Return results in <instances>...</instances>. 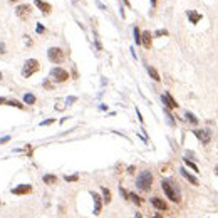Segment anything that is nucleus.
Wrapping results in <instances>:
<instances>
[{"mask_svg": "<svg viewBox=\"0 0 218 218\" xmlns=\"http://www.w3.org/2000/svg\"><path fill=\"white\" fill-rule=\"evenodd\" d=\"M179 171H181V176L185 178V179H188V181L191 183V185H195V186H198V185H200V183H198V179L195 178V176H191V175H190L188 171L185 170V168H181V170H179Z\"/></svg>", "mask_w": 218, "mask_h": 218, "instance_id": "4468645a", "label": "nucleus"}, {"mask_svg": "<svg viewBox=\"0 0 218 218\" xmlns=\"http://www.w3.org/2000/svg\"><path fill=\"white\" fill-rule=\"evenodd\" d=\"M10 2H17V0H10Z\"/></svg>", "mask_w": 218, "mask_h": 218, "instance_id": "f704fd0d", "label": "nucleus"}, {"mask_svg": "<svg viewBox=\"0 0 218 218\" xmlns=\"http://www.w3.org/2000/svg\"><path fill=\"white\" fill-rule=\"evenodd\" d=\"M185 117L190 121V123H193V124H198V117L195 116V114H191V113H185Z\"/></svg>", "mask_w": 218, "mask_h": 218, "instance_id": "412c9836", "label": "nucleus"}, {"mask_svg": "<svg viewBox=\"0 0 218 218\" xmlns=\"http://www.w3.org/2000/svg\"><path fill=\"white\" fill-rule=\"evenodd\" d=\"M151 40H153V37H151V32H148V30H144L143 34H141V44L144 45L146 49H150L151 47Z\"/></svg>", "mask_w": 218, "mask_h": 218, "instance_id": "ddd939ff", "label": "nucleus"}, {"mask_svg": "<svg viewBox=\"0 0 218 218\" xmlns=\"http://www.w3.org/2000/svg\"><path fill=\"white\" fill-rule=\"evenodd\" d=\"M24 102L25 104H35V96L34 94H25L24 96Z\"/></svg>", "mask_w": 218, "mask_h": 218, "instance_id": "6ab92c4d", "label": "nucleus"}, {"mask_svg": "<svg viewBox=\"0 0 218 218\" xmlns=\"http://www.w3.org/2000/svg\"><path fill=\"white\" fill-rule=\"evenodd\" d=\"M39 69H40L39 60H35V59H29L27 62L24 64V69H22V76H24V77H30V76L35 74Z\"/></svg>", "mask_w": 218, "mask_h": 218, "instance_id": "7ed1b4c3", "label": "nucleus"}, {"mask_svg": "<svg viewBox=\"0 0 218 218\" xmlns=\"http://www.w3.org/2000/svg\"><path fill=\"white\" fill-rule=\"evenodd\" d=\"M159 35H168V32L166 30H158V32H156V37H159Z\"/></svg>", "mask_w": 218, "mask_h": 218, "instance_id": "bb28decb", "label": "nucleus"}, {"mask_svg": "<svg viewBox=\"0 0 218 218\" xmlns=\"http://www.w3.org/2000/svg\"><path fill=\"white\" fill-rule=\"evenodd\" d=\"M30 191H32V186L30 185H20V186H17V188H14L12 193L14 195H29Z\"/></svg>", "mask_w": 218, "mask_h": 218, "instance_id": "9b49d317", "label": "nucleus"}, {"mask_svg": "<svg viewBox=\"0 0 218 218\" xmlns=\"http://www.w3.org/2000/svg\"><path fill=\"white\" fill-rule=\"evenodd\" d=\"M7 106H12V108H19V109H24V104H20L19 101H5Z\"/></svg>", "mask_w": 218, "mask_h": 218, "instance_id": "4be33fe9", "label": "nucleus"}, {"mask_svg": "<svg viewBox=\"0 0 218 218\" xmlns=\"http://www.w3.org/2000/svg\"><path fill=\"white\" fill-rule=\"evenodd\" d=\"M44 87H47V89H52V84L49 82V81H45V82H44Z\"/></svg>", "mask_w": 218, "mask_h": 218, "instance_id": "c85d7f7f", "label": "nucleus"}, {"mask_svg": "<svg viewBox=\"0 0 218 218\" xmlns=\"http://www.w3.org/2000/svg\"><path fill=\"white\" fill-rule=\"evenodd\" d=\"M102 198H104V203H111V191L108 188H102Z\"/></svg>", "mask_w": 218, "mask_h": 218, "instance_id": "aec40b11", "label": "nucleus"}, {"mask_svg": "<svg viewBox=\"0 0 218 218\" xmlns=\"http://www.w3.org/2000/svg\"><path fill=\"white\" fill-rule=\"evenodd\" d=\"M2 77H3V76H2V72H0V81H2Z\"/></svg>", "mask_w": 218, "mask_h": 218, "instance_id": "72a5a7b5", "label": "nucleus"}, {"mask_svg": "<svg viewBox=\"0 0 218 218\" xmlns=\"http://www.w3.org/2000/svg\"><path fill=\"white\" fill-rule=\"evenodd\" d=\"M161 188H163V191H164V195H166V196L170 198L173 203H179V201H181V193H179L178 186L175 185V183H171V181H163V183H161Z\"/></svg>", "mask_w": 218, "mask_h": 218, "instance_id": "f257e3e1", "label": "nucleus"}, {"mask_svg": "<svg viewBox=\"0 0 218 218\" xmlns=\"http://www.w3.org/2000/svg\"><path fill=\"white\" fill-rule=\"evenodd\" d=\"M161 99H163V102H164V104L168 106V108H171V109H176V108H178L176 101H175V99L171 97V94H170V93H166V94H164Z\"/></svg>", "mask_w": 218, "mask_h": 218, "instance_id": "f8f14e48", "label": "nucleus"}, {"mask_svg": "<svg viewBox=\"0 0 218 218\" xmlns=\"http://www.w3.org/2000/svg\"><path fill=\"white\" fill-rule=\"evenodd\" d=\"M151 205L154 206V208L161 210V212H166V210H168L166 201H163L161 198H158V196H153V198H151Z\"/></svg>", "mask_w": 218, "mask_h": 218, "instance_id": "1a4fd4ad", "label": "nucleus"}, {"mask_svg": "<svg viewBox=\"0 0 218 218\" xmlns=\"http://www.w3.org/2000/svg\"><path fill=\"white\" fill-rule=\"evenodd\" d=\"M188 19H190L191 24H198V22L201 20V14H198V12H188Z\"/></svg>", "mask_w": 218, "mask_h": 218, "instance_id": "2eb2a0df", "label": "nucleus"}, {"mask_svg": "<svg viewBox=\"0 0 218 218\" xmlns=\"http://www.w3.org/2000/svg\"><path fill=\"white\" fill-rule=\"evenodd\" d=\"M15 12H17L19 19H22V20H27V19L30 17V14H32V7H30V5H25V3H24V5H19Z\"/></svg>", "mask_w": 218, "mask_h": 218, "instance_id": "0eeeda50", "label": "nucleus"}, {"mask_svg": "<svg viewBox=\"0 0 218 218\" xmlns=\"http://www.w3.org/2000/svg\"><path fill=\"white\" fill-rule=\"evenodd\" d=\"M146 69H148V72H150V76H151L153 81H158V82H159V79H161V77H159L158 71H156L154 67H151V66H146Z\"/></svg>", "mask_w": 218, "mask_h": 218, "instance_id": "dca6fc26", "label": "nucleus"}, {"mask_svg": "<svg viewBox=\"0 0 218 218\" xmlns=\"http://www.w3.org/2000/svg\"><path fill=\"white\" fill-rule=\"evenodd\" d=\"M34 3H35V7L39 10H42V14H51V10H52L51 3L44 2V0H34Z\"/></svg>", "mask_w": 218, "mask_h": 218, "instance_id": "6e6552de", "label": "nucleus"}, {"mask_svg": "<svg viewBox=\"0 0 218 218\" xmlns=\"http://www.w3.org/2000/svg\"><path fill=\"white\" fill-rule=\"evenodd\" d=\"M185 164H186V166H190L193 171H198V166H196V164H195L193 161H190V159H185Z\"/></svg>", "mask_w": 218, "mask_h": 218, "instance_id": "b1692460", "label": "nucleus"}, {"mask_svg": "<svg viewBox=\"0 0 218 218\" xmlns=\"http://www.w3.org/2000/svg\"><path fill=\"white\" fill-rule=\"evenodd\" d=\"M3 52H5V45L0 44V54H3Z\"/></svg>", "mask_w": 218, "mask_h": 218, "instance_id": "7c9ffc66", "label": "nucleus"}, {"mask_svg": "<svg viewBox=\"0 0 218 218\" xmlns=\"http://www.w3.org/2000/svg\"><path fill=\"white\" fill-rule=\"evenodd\" d=\"M129 200H131L134 205H138V206H141V205H143V200H141V198L138 196L136 193H129Z\"/></svg>", "mask_w": 218, "mask_h": 218, "instance_id": "a211bd4d", "label": "nucleus"}, {"mask_svg": "<svg viewBox=\"0 0 218 218\" xmlns=\"http://www.w3.org/2000/svg\"><path fill=\"white\" fill-rule=\"evenodd\" d=\"M134 42L138 45L141 44V32H139V29H138V27H134Z\"/></svg>", "mask_w": 218, "mask_h": 218, "instance_id": "5701e85b", "label": "nucleus"}, {"mask_svg": "<svg viewBox=\"0 0 218 218\" xmlns=\"http://www.w3.org/2000/svg\"><path fill=\"white\" fill-rule=\"evenodd\" d=\"M42 179H44L45 185H56V183H57V178L54 176V175H45Z\"/></svg>", "mask_w": 218, "mask_h": 218, "instance_id": "f3484780", "label": "nucleus"}, {"mask_svg": "<svg viewBox=\"0 0 218 218\" xmlns=\"http://www.w3.org/2000/svg\"><path fill=\"white\" fill-rule=\"evenodd\" d=\"M37 32L42 34V32H44V27H42V25H37Z\"/></svg>", "mask_w": 218, "mask_h": 218, "instance_id": "c756f323", "label": "nucleus"}, {"mask_svg": "<svg viewBox=\"0 0 218 218\" xmlns=\"http://www.w3.org/2000/svg\"><path fill=\"white\" fill-rule=\"evenodd\" d=\"M216 173H218V168H216Z\"/></svg>", "mask_w": 218, "mask_h": 218, "instance_id": "c9c22d12", "label": "nucleus"}, {"mask_svg": "<svg viewBox=\"0 0 218 218\" xmlns=\"http://www.w3.org/2000/svg\"><path fill=\"white\" fill-rule=\"evenodd\" d=\"M193 134L203 144H208L210 139H212V131H208V129H196V131H193Z\"/></svg>", "mask_w": 218, "mask_h": 218, "instance_id": "423d86ee", "label": "nucleus"}, {"mask_svg": "<svg viewBox=\"0 0 218 218\" xmlns=\"http://www.w3.org/2000/svg\"><path fill=\"white\" fill-rule=\"evenodd\" d=\"M66 181H77V175H74V176H66Z\"/></svg>", "mask_w": 218, "mask_h": 218, "instance_id": "a878e982", "label": "nucleus"}, {"mask_svg": "<svg viewBox=\"0 0 218 218\" xmlns=\"http://www.w3.org/2000/svg\"><path fill=\"white\" fill-rule=\"evenodd\" d=\"M47 57L52 60L54 64H60L64 60V51L60 47H51L47 51Z\"/></svg>", "mask_w": 218, "mask_h": 218, "instance_id": "39448f33", "label": "nucleus"}, {"mask_svg": "<svg viewBox=\"0 0 218 218\" xmlns=\"http://www.w3.org/2000/svg\"><path fill=\"white\" fill-rule=\"evenodd\" d=\"M151 185H153V175L150 171H143L139 173V176L136 179V186L139 188L141 191H150L151 190Z\"/></svg>", "mask_w": 218, "mask_h": 218, "instance_id": "f03ea898", "label": "nucleus"}, {"mask_svg": "<svg viewBox=\"0 0 218 218\" xmlns=\"http://www.w3.org/2000/svg\"><path fill=\"white\" fill-rule=\"evenodd\" d=\"M10 141V136H3V138H0V144H3V143H9Z\"/></svg>", "mask_w": 218, "mask_h": 218, "instance_id": "393cba45", "label": "nucleus"}, {"mask_svg": "<svg viewBox=\"0 0 218 218\" xmlns=\"http://www.w3.org/2000/svg\"><path fill=\"white\" fill-rule=\"evenodd\" d=\"M151 3H153V7H154L156 5V0H151Z\"/></svg>", "mask_w": 218, "mask_h": 218, "instance_id": "473e14b6", "label": "nucleus"}, {"mask_svg": "<svg viewBox=\"0 0 218 218\" xmlns=\"http://www.w3.org/2000/svg\"><path fill=\"white\" fill-rule=\"evenodd\" d=\"M91 196L94 198V215H99V213H101V208H102V200L97 193H94V191L91 193Z\"/></svg>", "mask_w": 218, "mask_h": 218, "instance_id": "9d476101", "label": "nucleus"}, {"mask_svg": "<svg viewBox=\"0 0 218 218\" xmlns=\"http://www.w3.org/2000/svg\"><path fill=\"white\" fill-rule=\"evenodd\" d=\"M51 77H52V81H56V82H66L67 79H69V74H67L66 69H62V67H54V69L51 71Z\"/></svg>", "mask_w": 218, "mask_h": 218, "instance_id": "20e7f679", "label": "nucleus"}, {"mask_svg": "<svg viewBox=\"0 0 218 218\" xmlns=\"http://www.w3.org/2000/svg\"><path fill=\"white\" fill-rule=\"evenodd\" d=\"M5 101H7L5 97H0V104H5Z\"/></svg>", "mask_w": 218, "mask_h": 218, "instance_id": "2f4dec72", "label": "nucleus"}, {"mask_svg": "<svg viewBox=\"0 0 218 218\" xmlns=\"http://www.w3.org/2000/svg\"><path fill=\"white\" fill-rule=\"evenodd\" d=\"M54 123V119H47V121H44V123H40L42 126H47V124H52Z\"/></svg>", "mask_w": 218, "mask_h": 218, "instance_id": "cd10ccee", "label": "nucleus"}]
</instances>
